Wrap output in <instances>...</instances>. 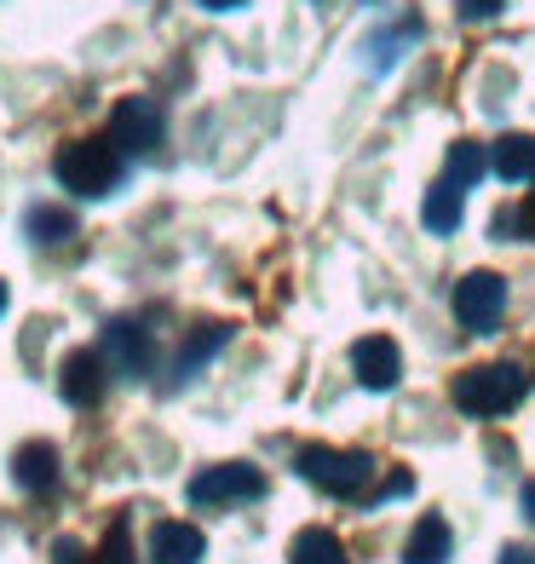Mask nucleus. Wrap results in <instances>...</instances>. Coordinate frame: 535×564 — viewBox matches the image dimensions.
I'll return each instance as SVG.
<instances>
[{
  "mask_svg": "<svg viewBox=\"0 0 535 564\" xmlns=\"http://www.w3.org/2000/svg\"><path fill=\"white\" fill-rule=\"evenodd\" d=\"M53 564H92V553L75 542V535H58V542H53Z\"/></svg>",
  "mask_w": 535,
  "mask_h": 564,
  "instance_id": "22",
  "label": "nucleus"
},
{
  "mask_svg": "<svg viewBox=\"0 0 535 564\" xmlns=\"http://www.w3.org/2000/svg\"><path fill=\"white\" fill-rule=\"evenodd\" d=\"M351 369H357V387H369V392H392L397 380H403V351L392 335H363L351 346Z\"/></svg>",
  "mask_w": 535,
  "mask_h": 564,
  "instance_id": "9",
  "label": "nucleus"
},
{
  "mask_svg": "<svg viewBox=\"0 0 535 564\" xmlns=\"http://www.w3.org/2000/svg\"><path fill=\"white\" fill-rule=\"evenodd\" d=\"M524 512H529V519H535V484H524Z\"/></svg>",
  "mask_w": 535,
  "mask_h": 564,
  "instance_id": "26",
  "label": "nucleus"
},
{
  "mask_svg": "<svg viewBox=\"0 0 535 564\" xmlns=\"http://www.w3.org/2000/svg\"><path fill=\"white\" fill-rule=\"evenodd\" d=\"M501 564H535V547H518V542L501 547Z\"/></svg>",
  "mask_w": 535,
  "mask_h": 564,
  "instance_id": "24",
  "label": "nucleus"
},
{
  "mask_svg": "<svg viewBox=\"0 0 535 564\" xmlns=\"http://www.w3.org/2000/svg\"><path fill=\"white\" fill-rule=\"evenodd\" d=\"M410 490H415V478H410V473H392V478H386V490H380V496H410Z\"/></svg>",
  "mask_w": 535,
  "mask_h": 564,
  "instance_id": "23",
  "label": "nucleus"
},
{
  "mask_svg": "<svg viewBox=\"0 0 535 564\" xmlns=\"http://www.w3.org/2000/svg\"><path fill=\"white\" fill-rule=\"evenodd\" d=\"M524 225H529V237H535V196L524 202Z\"/></svg>",
  "mask_w": 535,
  "mask_h": 564,
  "instance_id": "27",
  "label": "nucleus"
},
{
  "mask_svg": "<svg viewBox=\"0 0 535 564\" xmlns=\"http://www.w3.org/2000/svg\"><path fill=\"white\" fill-rule=\"evenodd\" d=\"M461 214H467V191L449 185V178H438V185L426 191V202H421V219H426L432 237H449V230H461Z\"/></svg>",
  "mask_w": 535,
  "mask_h": 564,
  "instance_id": "14",
  "label": "nucleus"
},
{
  "mask_svg": "<svg viewBox=\"0 0 535 564\" xmlns=\"http://www.w3.org/2000/svg\"><path fill=\"white\" fill-rule=\"evenodd\" d=\"M271 490L265 473L253 460H219V467H201L190 478V501L196 507H225V501H260Z\"/></svg>",
  "mask_w": 535,
  "mask_h": 564,
  "instance_id": "6",
  "label": "nucleus"
},
{
  "mask_svg": "<svg viewBox=\"0 0 535 564\" xmlns=\"http://www.w3.org/2000/svg\"><path fill=\"white\" fill-rule=\"evenodd\" d=\"M208 553V535L185 519H162L150 530V564H201Z\"/></svg>",
  "mask_w": 535,
  "mask_h": 564,
  "instance_id": "12",
  "label": "nucleus"
},
{
  "mask_svg": "<svg viewBox=\"0 0 535 564\" xmlns=\"http://www.w3.org/2000/svg\"><path fill=\"white\" fill-rule=\"evenodd\" d=\"M483 173H490V150H483L478 139H455V144H449V156H444V178H449V185L472 191Z\"/></svg>",
  "mask_w": 535,
  "mask_h": 564,
  "instance_id": "17",
  "label": "nucleus"
},
{
  "mask_svg": "<svg viewBox=\"0 0 535 564\" xmlns=\"http://www.w3.org/2000/svg\"><path fill=\"white\" fill-rule=\"evenodd\" d=\"M449 553H455L449 519H438V512H426V519H415L410 542H403V564H449Z\"/></svg>",
  "mask_w": 535,
  "mask_h": 564,
  "instance_id": "13",
  "label": "nucleus"
},
{
  "mask_svg": "<svg viewBox=\"0 0 535 564\" xmlns=\"http://www.w3.org/2000/svg\"><path fill=\"white\" fill-rule=\"evenodd\" d=\"M524 369L518 364H478V369H467V375H455V387H449V398L467 409V415H478V421H490V415H506L518 398H524Z\"/></svg>",
  "mask_w": 535,
  "mask_h": 564,
  "instance_id": "3",
  "label": "nucleus"
},
{
  "mask_svg": "<svg viewBox=\"0 0 535 564\" xmlns=\"http://www.w3.org/2000/svg\"><path fill=\"white\" fill-rule=\"evenodd\" d=\"M53 178L69 196H81V202H105V196H116L127 185V150L110 133L69 139V144H58V156H53Z\"/></svg>",
  "mask_w": 535,
  "mask_h": 564,
  "instance_id": "1",
  "label": "nucleus"
},
{
  "mask_svg": "<svg viewBox=\"0 0 535 564\" xmlns=\"http://www.w3.org/2000/svg\"><path fill=\"white\" fill-rule=\"evenodd\" d=\"M294 473L305 484H317L323 496H340V501H357L369 490V478H374V460L363 449H335V444H305L294 455Z\"/></svg>",
  "mask_w": 535,
  "mask_h": 564,
  "instance_id": "2",
  "label": "nucleus"
},
{
  "mask_svg": "<svg viewBox=\"0 0 535 564\" xmlns=\"http://www.w3.org/2000/svg\"><path fill=\"white\" fill-rule=\"evenodd\" d=\"M7 305H12V289H7V282H0V312H7Z\"/></svg>",
  "mask_w": 535,
  "mask_h": 564,
  "instance_id": "28",
  "label": "nucleus"
},
{
  "mask_svg": "<svg viewBox=\"0 0 535 564\" xmlns=\"http://www.w3.org/2000/svg\"><path fill=\"white\" fill-rule=\"evenodd\" d=\"M288 564H351V558H346V542H340L335 530L305 524L294 542H288Z\"/></svg>",
  "mask_w": 535,
  "mask_h": 564,
  "instance_id": "16",
  "label": "nucleus"
},
{
  "mask_svg": "<svg viewBox=\"0 0 535 564\" xmlns=\"http://www.w3.org/2000/svg\"><path fill=\"white\" fill-rule=\"evenodd\" d=\"M225 346H231V323H196L190 335H185V346L173 351V375H167V387H185V380H196V375L208 369Z\"/></svg>",
  "mask_w": 535,
  "mask_h": 564,
  "instance_id": "10",
  "label": "nucleus"
},
{
  "mask_svg": "<svg viewBox=\"0 0 535 564\" xmlns=\"http://www.w3.org/2000/svg\"><path fill=\"white\" fill-rule=\"evenodd\" d=\"M12 484H18V490H30V496H53L58 490V449L46 438L18 444L12 449Z\"/></svg>",
  "mask_w": 535,
  "mask_h": 564,
  "instance_id": "11",
  "label": "nucleus"
},
{
  "mask_svg": "<svg viewBox=\"0 0 535 564\" xmlns=\"http://www.w3.org/2000/svg\"><path fill=\"white\" fill-rule=\"evenodd\" d=\"M110 139L127 150V156H156L162 139H167V110L144 93H127L110 110Z\"/></svg>",
  "mask_w": 535,
  "mask_h": 564,
  "instance_id": "4",
  "label": "nucleus"
},
{
  "mask_svg": "<svg viewBox=\"0 0 535 564\" xmlns=\"http://www.w3.org/2000/svg\"><path fill=\"white\" fill-rule=\"evenodd\" d=\"M410 41H421V18H403L397 30H386V35H374L369 41V69L380 75V69H392L397 58H403V46Z\"/></svg>",
  "mask_w": 535,
  "mask_h": 564,
  "instance_id": "19",
  "label": "nucleus"
},
{
  "mask_svg": "<svg viewBox=\"0 0 535 564\" xmlns=\"http://www.w3.org/2000/svg\"><path fill=\"white\" fill-rule=\"evenodd\" d=\"M98 351H105L110 375H121V380L156 375V335H150L139 317H110L105 335H98Z\"/></svg>",
  "mask_w": 535,
  "mask_h": 564,
  "instance_id": "5",
  "label": "nucleus"
},
{
  "mask_svg": "<svg viewBox=\"0 0 535 564\" xmlns=\"http://www.w3.org/2000/svg\"><path fill=\"white\" fill-rule=\"evenodd\" d=\"M105 387H110V364H105V351L75 346V351L64 357V364H58V392H64V403L92 409L98 398H105Z\"/></svg>",
  "mask_w": 535,
  "mask_h": 564,
  "instance_id": "8",
  "label": "nucleus"
},
{
  "mask_svg": "<svg viewBox=\"0 0 535 564\" xmlns=\"http://www.w3.org/2000/svg\"><path fill=\"white\" fill-rule=\"evenodd\" d=\"M501 7H506V0H455V12H461V23H490Z\"/></svg>",
  "mask_w": 535,
  "mask_h": 564,
  "instance_id": "21",
  "label": "nucleus"
},
{
  "mask_svg": "<svg viewBox=\"0 0 535 564\" xmlns=\"http://www.w3.org/2000/svg\"><path fill=\"white\" fill-rule=\"evenodd\" d=\"M196 7H208V12H237V7H248V0H196Z\"/></svg>",
  "mask_w": 535,
  "mask_h": 564,
  "instance_id": "25",
  "label": "nucleus"
},
{
  "mask_svg": "<svg viewBox=\"0 0 535 564\" xmlns=\"http://www.w3.org/2000/svg\"><path fill=\"white\" fill-rule=\"evenodd\" d=\"M23 230H30V242H41V248H64V242L75 237V214H64V208H46V202H35V208L23 214Z\"/></svg>",
  "mask_w": 535,
  "mask_h": 564,
  "instance_id": "18",
  "label": "nucleus"
},
{
  "mask_svg": "<svg viewBox=\"0 0 535 564\" xmlns=\"http://www.w3.org/2000/svg\"><path fill=\"white\" fill-rule=\"evenodd\" d=\"M92 564H133V519H127V512H116V519H110L105 542L92 547Z\"/></svg>",
  "mask_w": 535,
  "mask_h": 564,
  "instance_id": "20",
  "label": "nucleus"
},
{
  "mask_svg": "<svg viewBox=\"0 0 535 564\" xmlns=\"http://www.w3.org/2000/svg\"><path fill=\"white\" fill-rule=\"evenodd\" d=\"M506 312V276L495 271H467L461 282H455V317H461V328H472V335H490V328L501 323Z\"/></svg>",
  "mask_w": 535,
  "mask_h": 564,
  "instance_id": "7",
  "label": "nucleus"
},
{
  "mask_svg": "<svg viewBox=\"0 0 535 564\" xmlns=\"http://www.w3.org/2000/svg\"><path fill=\"white\" fill-rule=\"evenodd\" d=\"M490 167L506 178V185H529V178H535V133H506V139H495Z\"/></svg>",
  "mask_w": 535,
  "mask_h": 564,
  "instance_id": "15",
  "label": "nucleus"
}]
</instances>
